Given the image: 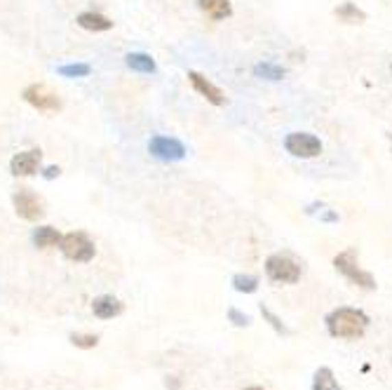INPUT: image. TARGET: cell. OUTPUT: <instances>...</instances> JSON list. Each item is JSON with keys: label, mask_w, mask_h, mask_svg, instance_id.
Wrapping results in <instances>:
<instances>
[{"label": "cell", "mask_w": 392, "mask_h": 390, "mask_svg": "<svg viewBox=\"0 0 392 390\" xmlns=\"http://www.w3.org/2000/svg\"><path fill=\"white\" fill-rule=\"evenodd\" d=\"M369 327V315L357 308H336L327 315V329L334 339H360Z\"/></svg>", "instance_id": "1"}, {"label": "cell", "mask_w": 392, "mask_h": 390, "mask_svg": "<svg viewBox=\"0 0 392 390\" xmlns=\"http://www.w3.org/2000/svg\"><path fill=\"white\" fill-rule=\"evenodd\" d=\"M59 249L69 261L75 263H87L95 259L97 254V247L90 240V235L82 233V230H73V233H66L59 240Z\"/></svg>", "instance_id": "2"}, {"label": "cell", "mask_w": 392, "mask_h": 390, "mask_svg": "<svg viewBox=\"0 0 392 390\" xmlns=\"http://www.w3.org/2000/svg\"><path fill=\"white\" fill-rule=\"evenodd\" d=\"M334 266H336V271L343 276L347 282H352V284H357V287H362V289H373L376 287V280H373L371 273H367V271H362L360 268V263H357V252L352 249H345V252H341L339 256L334 259Z\"/></svg>", "instance_id": "3"}, {"label": "cell", "mask_w": 392, "mask_h": 390, "mask_svg": "<svg viewBox=\"0 0 392 390\" xmlns=\"http://www.w3.org/2000/svg\"><path fill=\"white\" fill-rule=\"evenodd\" d=\"M21 99H24L29 106L36 108V111H42V113L62 111V99H59L57 92H52L47 85H42V82L26 85L24 92H21Z\"/></svg>", "instance_id": "4"}, {"label": "cell", "mask_w": 392, "mask_h": 390, "mask_svg": "<svg viewBox=\"0 0 392 390\" xmlns=\"http://www.w3.org/2000/svg\"><path fill=\"white\" fill-rule=\"evenodd\" d=\"M266 276L273 282L296 284L301 280V266L289 254H270L266 259Z\"/></svg>", "instance_id": "5"}, {"label": "cell", "mask_w": 392, "mask_h": 390, "mask_svg": "<svg viewBox=\"0 0 392 390\" xmlns=\"http://www.w3.org/2000/svg\"><path fill=\"white\" fill-rule=\"evenodd\" d=\"M12 202L16 217L24 219V221H38V219L45 217V202H42V197L38 193H33L31 188H19L12 195Z\"/></svg>", "instance_id": "6"}, {"label": "cell", "mask_w": 392, "mask_h": 390, "mask_svg": "<svg viewBox=\"0 0 392 390\" xmlns=\"http://www.w3.org/2000/svg\"><path fill=\"white\" fill-rule=\"evenodd\" d=\"M284 148L286 153H291L294 158L310 160V158H317L319 153H322V141L315 134H308V132H291L284 139Z\"/></svg>", "instance_id": "7"}, {"label": "cell", "mask_w": 392, "mask_h": 390, "mask_svg": "<svg viewBox=\"0 0 392 390\" xmlns=\"http://www.w3.org/2000/svg\"><path fill=\"white\" fill-rule=\"evenodd\" d=\"M148 153L158 160L164 162H176V160H184L186 158V146L181 144L179 139L174 136H164V134H156L151 136L148 141Z\"/></svg>", "instance_id": "8"}, {"label": "cell", "mask_w": 392, "mask_h": 390, "mask_svg": "<svg viewBox=\"0 0 392 390\" xmlns=\"http://www.w3.org/2000/svg\"><path fill=\"white\" fill-rule=\"evenodd\" d=\"M42 162V151L40 148H29V151H21L10 160V172L14 177H33V174L40 169Z\"/></svg>", "instance_id": "9"}, {"label": "cell", "mask_w": 392, "mask_h": 390, "mask_svg": "<svg viewBox=\"0 0 392 390\" xmlns=\"http://www.w3.org/2000/svg\"><path fill=\"white\" fill-rule=\"evenodd\" d=\"M188 80H191L193 90H195L200 97L207 99L209 103H214V106H225V103H228V99H225L223 90L214 85V82L209 80V78H204L202 73H197V71H188Z\"/></svg>", "instance_id": "10"}, {"label": "cell", "mask_w": 392, "mask_h": 390, "mask_svg": "<svg viewBox=\"0 0 392 390\" xmlns=\"http://www.w3.org/2000/svg\"><path fill=\"white\" fill-rule=\"evenodd\" d=\"M75 24H78L80 29L92 31V33H103V31H110V29H113V21H110L106 14L95 12V10L80 12L78 16H75Z\"/></svg>", "instance_id": "11"}, {"label": "cell", "mask_w": 392, "mask_h": 390, "mask_svg": "<svg viewBox=\"0 0 392 390\" xmlns=\"http://www.w3.org/2000/svg\"><path fill=\"white\" fill-rule=\"evenodd\" d=\"M92 310H95V315L99 320H113V317H118L120 313H123V304H120L115 296L103 294L92 301Z\"/></svg>", "instance_id": "12"}, {"label": "cell", "mask_w": 392, "mask_h": 390, "mask_svg": "<svg viewBox=\"0 0 392 390\" xmlns=\"http://www.w3.org/2000/svg\"><path fill=\"white\" fill-rule=\"evenodd\" d=\"M197 8L214 21H223L228 19V16H233V5H230V0H197Z\"/></svg>", "instance_id": "13"}, {"label": "cell", "mask_w": 392, "mask_h": 390, "mask_svg": "<svg viewBox=\"0 0 392 390\" xmlns=\"http://www.w3.org/2000/svg\"><path fill=\"white\" fill-rule=\"evenodd\" d=\"M334 16L339 21H343V24H362V21H367V12L357 8L355 3H350V0L341 3L339 8L334 10Z\"/></svg>", "instance_id": "14"}, {"label": "cell", "mask_w": 392, "mask_h": 390, "mask_svg": "<svg viewBox=\"0 0 392 390\" xmlns=\"http://www.w3.org/2000/svg\"><path fill=\"white\" fill-rule=\"evenodd\" d=\"M125 64L130 66L132 71H136V73H156V59L151 57V54H146V52H130L125 57Z\"/></svg>", "instance_id": "15"}, {"label": "cell", "mask_w": 392, "mask_h": 390, "mask_svg": "<svg viewBox=\"0 0 392 390\" xmlns=\"http://www.w3.org/2000/svg\"><path fill=\"white\" fill-rule=\"evenodd\" d=\"M59 240H62V233L52 226H38L33 230V245L38 249H49V247H59Z\"/></svg>", "instance_id": "16"}, {"label": "cell", "mask_w": 392, "mask_h": 390, "mask_svg": "<svg viewBox=\"0 0 392 390\" xmlns=\"http://www.w3.org/2000/svg\"><path fill=\"white\" fill-rule=\"evenodd\" d=\"M313 390H343V388L339 386V381L334 378V371L329 367H319L313 378Z\"/></svg>", "instance_id": "17"}, {"label": "cell", "mask_w": 392, "mask_h": 390, "mask_svg": "<svg viewBox=\"0 0 392 390\" xmlns=\"http://www.w3.org/2000/svg\"><path fill=\"white\" fill-rule=\"evenodd\" d=\"M254 73H256L258 78H266V80H282L286 75V71L273 62H263V64L254 66Z\"/></svg>", "instance_id": "18"}, {"label": "cell", "mask_w": 392, "mask_h": 390, "mask_svg": "<svg viewBox=\"0 0 392 390\" xmlns=\"http://www.w3.org/2000/svg\"><path fill=\"white\" fill-rule=\"evenodd\" d=\"M59 75H64V78H87V75L92 73V66L90 64H64L57 69Z\"/></svg>", "instance_id": "19"}, {"label": "cell", "mask_w": 392, "mask_h": 390, "mask_svg": "<svg viewBox=\"0 0 392 390\" xmlns=\"http://www.w3.org/2000/svg\"><path fill=\"white\" fill-rule=\"evenodd\" d=\"M233 287L242 294H254L258 289V278L256 276H242L240 273V276L233 278Z\"/></svg>", "instance_id": "20"}, {"label": "cell", "mask_w": 392, "mask_h": 390, "mask_svg": "<svg viewBox=\"0 0 392 390\" xmlns=\"http://www.w3.org/2000/svg\"><path fill=\"white\" fill-rule=\"evenodd\" d=\"M71 343L78 345V348H95L99 343V337H95V334H73Z\"/></svg>", "instance_id": "21"}, {"label": "cell", "mask_w": 392, "mask_h": 390, "mask_svg": "<svg viewBox=\"0 0 392 390\" xmlns=\"http://www.w3.org/2000/svg\"><path fill=\"white\" fill-rule=\"evenodd\" d=\"M261 315L266 317V320L270 322V327H273L278 334H289V329H286V327L282 325V322H280V317L275 315V313L270 310V308H266V306H261Z\"/></svg>", "instance_id": "22"}, {"label": "cell", "mask_w": 392, "mask_h": 390, "mask_svg": "<svg viewBox=\"0 0 392 390\" xmlns=\"http://www.w3.org/2000/svg\"><path fill=\"white\" fill-rule=\"evenodd\" d=\"M228 320L233 322L235 327H247V325L252 322L249 315H245V313H240L237 308H230V310H228Z\"/></svg>", "instance_id": "23"}, {"label": "cell", "mask_w": 392, "mask_h": 390, "mask_svg": "<svg viewBox=\"0 0 392 390\" xmlns=\"http://www.w3.org/2000/svg\"><path fill=\"white\" fill-rule=\"evenodd\" d=\"M59 174H62V169H59L57 164H49V167L42 169V177H45V179H57Z\"/></svg>", "instance_id": "24"}, {"label": "cell", "mask_w": 392, "mask_h": 390, "mask_svg": "<svg viewBox=\"0 0 392 390\" xmlns=\"http://www.w3.org/2000/svg\"><path fill=\"white\" fill-rule=\"evenodd\" d=\"M324 221H339V214H334V212H327V214H324Z\"/></svg>", "instance_id": "25"}, {"label": "cell", "mask_w": 392, "mask_h": 390, "mask_svg": "<svg viewBox=\"0 0 392 390\" xmlns=\"http://www.w3.org/2000/svg\"><path fill=\"white\" fill-rule=\"evenodd\" d=\"M245 390H263L261 386H249V388H245Z\"/></svg>", "instance_id": "26"}, {"label": "cell", "mask_w": 392, "mask_h": 390, "mask_svg": "<svg viewBox=\"0 0 392 390\" xmlns=\"http://www.w3.org/2000/svg\"><path fill=\"white\" fill-rule=\"evenodd\" d=\"M388 139H390V146H392V134H388Z\"/></svg>", "instance_id": "27"}]
</instances>
